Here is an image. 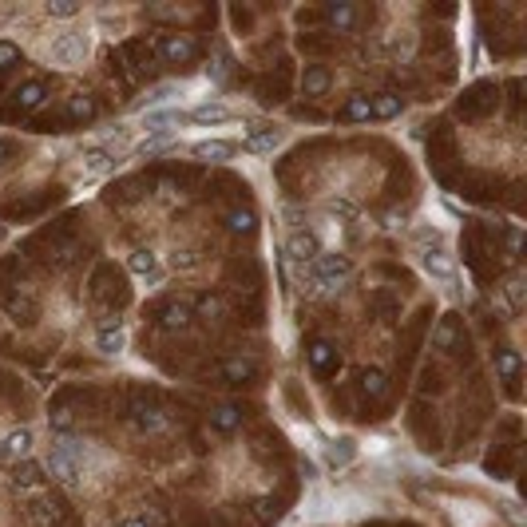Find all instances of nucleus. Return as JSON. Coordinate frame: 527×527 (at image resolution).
Listing matches in <instances>:
<instances>
[{
    "instance_id": "a19ab883",
    "label": "nucleus",
    "mask_w": 527,
    "mask_h": 527,
    "mask_svg": "<svg viewBox=\"0 0 527 527\" xmlns=\"http://www.w3.org/2000/svg\"><path fill=\"white\" fill-rule=\"evenodd\" d=\"M16 60H21V48L8 44V40H0V68H12Z\"/></svg>"
},
{
    "instance_id": "dca6fc26",
    "label": "nucleus",
    "mask_w": 527,
    "mask_h": 527,
    "mask_svg": "<svg viewBox=\"0 0 527 527\" xmlns=\"http://www.w3.org/2000/svg\"><path fill=\"white\" fill-rule=\"evenodd\" d=\"M190 151H195L199 159H207V163H230L234 155H238V147L226 143V139H202V143H195Z\"/></svg>"
},
{
    "instance_id": "f704fd0d",
    "label": "nucleus",
    "mask_w": 527,
    "mask_h": 527,
    "mask_svg": "<svg viewBox=\"0 0 527 527\" xmlns=\"http://www.w3.org/2000/svg\"><path fill=\"white\" fill-rule=\"evenodd\" d=\"M254 511H258V519H266V523H270V519L282 516V499L278 496H262L258 504H254Z\"/></svg>"
},
{
    "instance_id": "4be33fe9",
    "label": "nucleus",
    "mask_w": 527,
    "mask_h": 527,
    "mask_svg": "<svg viewBox=\"0 0 527 527\" xmlns=\"http://www.w3.org/2000/svg\"><path fill=\"white\" fill-rule=\"evenodd\" d=\"M325 21H329V28H337V32H353V24H357V8L345 4V0H337V4H329V8H325Z\"/></svg>"
},
{
    "instance_id": "2eb2a0df",
    "label": "nucleus",
    "mask_w": 527,
    "mask_h": 527,
    "mask_svg": "<svg viewBox=\"0 0 527 527\" xmlns=\"http://www.w3.org/2000/svg\"><path fill=\"white\" fill-rule=\"evenodd\" d=\"M123 345H127V333H123L120 321H108V325H100V333H95V349H100L103 357H120Z\"/></svg>"
},
{
    "instance_id": "f03ea898",
    "label": "nucleus",
    "mask_w": 527,
    "mask_h": 527,
    "mask_svg": "<svg viewBox=\"0 0 527 527\" xmlns=\"http://www.w3.org/2000/svg\"><path fill=\"white\" fill-rule=\"evenodd\" d=\"M91 52V32H64L48 44V60L60 64V68H76V64L88 60Z\"/></svg>"
},
{
    "instance_id": "bb28decb",
    "label": "nucleus",
    "mask_w": 527,
    "mask_h": 527,
    "mask_svg": "<svg viewBox=\"0 0 527 527\" xmlns=\"http://www.w3.org/2000/svg\"><path fill=\"white\" fill-rule=\"evenodd\" d=\"M222 373H226L230 381H250L254 377V373H258V365H254V361H246V357H234V361H226V365H222Z\"/></svg>"
},
{
    "instance_id": "de8ad7c7",
    "label": "nucleus",
    "mask_w": 527,
    "mask_h": 527,
    "mask_svg": "<svg viewBox=\"0 0 527 527\" xmlns=\"http://www.w3.org/2000/svg\"><path fill=\"white\" fill-rule=\"evenodd\" d=\"M8 155H12V147H8V143H0V163L8 159Z\"/></svg>"
},
{
    "instance_id": "9b49d317",
    "label": "nucleus",
    "mask_w": 527,
    "mask_h": 527,
    "mask_svg": "<svg viewBox=\"0 0 527 527\" xmlns=\"http://www.w3.org/2000/svg\"><path fill=\"white\" fill-rule=\"evenodd\" d=\"M226 120H234V111H230L226 103H219V100H202V103H195L190 111H183V123H202V127H210V123H226Z\"/></svg>"
},
{
    "instance_id": "a18cd8bd",
    "label": "nucleus",
    "mask_w": 527,
    "mask_h": 527,
    "mask_svg": "<svg viewBox=\"0 0 527 527\" xmlns=\"http://www.w3.org/2000/svg\"><path fill=\"white\" fill-rule=\"evenodd\" d=\"M452 341H456V333H452V325H440V329H436V345H440V349H448V345H452Z\"/></svg>"
},
{
    "instance_id": "4468645a",
    "label": "nucleus",
    "mask_w": 527,
    "mask_h": 527,
    "mask_svg": "<svg viewBox=\"0 0 527 527\" xmlns=\"http://www.w3.org/2000/svg\"><path fill=\"white\" fill-rule=\"evenodd\" d=\"M44 464L40 460H21V464H12V487H21V492H32V487H40L44 484Z\"/></svg>"
},
{
    "instance_id": "6ab92c4d",
    "label": "nucleus",
    "mask_w": 527,
    "mask_h": 527,
    "mask_svg": "<svg viewBox=\"0 0 527 527\" xmlns=\"http://www.w3.org/2000/svg\"><path fill=\"white\" fill-rule=\"evenodd\" d=\"M175 147H179V135H175V131H155V135H147V139L135 147V155L147 159V155H163V151H175Z\"/></svg>"
},
{
    "instance_id": "473e14b6",
    "label": "nucleus",
    "mask_w": 527,
    "mask_h": 527,
    "mask_svg": "<svg viewBox=\"0 0 527 527\" xmlns=\"http://www.w3.org/2000/svg\"><path fill=\"white\" fill-rule=\"evenodd\" d=\"M28 519H32V523H40V527H48L52 519H56V507H52L48 499H32V504H28Z\"/></svg>"
},
{
    "instance_id": "79ce46f5",
    "label": "nucleus",
    "mask_w": 527,
    "mask_h": 527,
    "mask_svg": "<svg viewBox=\"0 0 527 527\" xmlns=\"http://www.w3.org/2000/svg\"><path fill=\"white\" fill-rule=\"evenodd\" d=\"M226 68H230V60H226V56H219V60L207 68V80H210V83H219L222 76H226Z\"/></svg>"
},
{
    "instance_id": "ea45409f",
    "label": "nucleus",
    "mask_w": 527,
    "mask_h": 527,
    "mask_svg": "<svg viewBox=\"0 0 527 527\" xmlns=\"http://www.w3.org/2000/svg\"><path fill=\"white\" fill-rule=\"evenodd\" d=\"M190 266H199V254H195V250H175V254H170V270H190Z\"/></svg>"
},
{
    "instance_id": "39448f33",
    "label": "nucleus",
    "mask_w": 527,
    "mask_h": 527,
    "mask_svg": "<svg viewBox=\"0 0 527 527\" xmlns=\"http://www.w3.org/2000/svg\"><path fill=\"white\" fill-rule=\"evenodd\" d=\"M44 476H52L56 484H64V487H68V492H80V487H83V476H88V472H83V468L76 464V460L60 456V452H52V456H48V464H44Z\"/></svg>"
},
{
    "instance_id": "b1692460",
    "label": "nucleus",
    "mask_w": 527,
    "mask_h": 527,
    "mask_svg": "<svg viewBox=\"0 0 527 527\" xmlns=\"http://www.w3.org/2000/svg\"><path fill=\"white\" fill-rule=\"evenodd\" d=\"M131 420H135V428H139V432H159V428H167V417H163L159 408H143V405H135Z\"/></svg>"
},
{
    "instance_id": "7c9ffc66",
    "label": "nucleus",
    "mask_w": 527,
    "mask_h": 527,
    "mask_svg": "<svg viewBox=\"0 0 527 527\" xmlns=\"http://www.w3.org/2000/svg\"><path fill=\"white\" fill-rule=\"evenodd\" d=\"M195 309V318H207V321H219L222 313H226V306H222V298H199V306H190Z\"/></svg>"
},
{
    "instance_id": "7ed1b4c3",
    "label": "nucleus",
    "mask_w": 527,
    "mask_h": 527,
    "mask_svg": "<svg viewBox=\"0 0 527 527\" xmlns=\"http://www.w3.org/2000/svg\"><path fill=\"white\" fill-rule=\"evenodd\" d=\"M318 254H321V242H318V234H313V230H301V226L294 230V234L286 238V246H282V258H286L294 270L309 266V262L318 258Z\"/></svg>"
},
{
    "instance_id": "9d476101",
    "label": "nucleus",
    "mask_w": 527,
    "mask_h": 527,
    "mask_svg": "<svg viewBox=\"0 0 527 527\" xmlns=\"http://www.w3.org/2000/svg\"><path fill=\"white\" fill-rule=\"evenodd\" d=\"M32 428H12L8 436L0 440V460H8V464H21V460L32 456Z\"/></svg>"
},
{
    "instance_id": "c85d7f7f",
    "label": "nucleus",
    "mask_w": 527,
    "mask_h": 527,
    "mask_svg": "<svg viewBox=\"0 0 527 527\" xmlns=\"http://www.w3.org/2000/svg\"><path fill=\"white\" fill-rule=\"evenodd\" d=\"M254 210H230L226 214V230L230 234H250V230H254Z\"/></svg>"
},
{
    "instance_id": "1a4fd4ad",
    "label": "nucleus",
    "mask_w": 527,
    "mask_h": 527,
    "mask_svg": "<svg viewBox=\"0 0 527 527\" xmlns=\"http://www.w3.org/2000/svg\"><path fill=\"white\" fill-rule=\"evenodd\" d=\"M127 270L139 282H147V286H159V282H163V266H159V254H155V250H131V254H127Z\"/></svg>"
},
{
    "instance_id": "f3484780",
    "label": "nucleus",
    "mask_w": 527,
    "mask_h": 527,
    "mask_svg": "<svg viewBox=\"0 0 527 527\" xmlns=\"http://www.w3.org/2000/svg\"><path fill=\"white\" fill-rule=\"evenodd\" d=\"M329 83H333V76H329L325 64H309V68L301 71V91H306V95H325Z\"/></svg>"
},
{
    "instance_id": "c03bdc74",
    "label": "nucleus",
    "mask_w": 527,
    "mask_h": 527,
    "mask_svg": "<svg viewBox=\"0 0 527 527\" xmlns=\"http://www.w3.org/2000/svg\"><path fill=\"white\" fill-rule=\"evenodd\" d=\"M381 226H385V230H400V226H405V214H397V210H388L385 219H381Z\"/></svg>"
},
{
    "instance_id": "a211bd4d",
    "label": "nucleus",
    "mask_w": 527,
    "mask_h": 527,
    "mask_svg": "<svg viewBox=\"0 0 527 527\" xmlns=\"http://www.w3.org/2000/svg\"><path fill=\"white\" fill-rule=\"evenodd\" d=\"M175 95H183V83H155L135 108H139V111H155V108H163V103H175Z\"/></svg>"
},
{
    "instance_id": "6e6552de",
    "label": "nucleus",
    "mask_w": 527,
    "mask_h": 527,
    "mask_svg": "<svg viewBox=\"0 0 527 527\" xmlns=\"http://www.w3.org/2000/svg\"><path fill=\"white\" fill-rule=\"evenodd\" d=\"M155 52H159V60L163 64H187V60H195V40L190 36H175V32H167V36H159L155 40Z\"/></svg>"
},
{
    "instance_id": "4c0bfd02",
    "label": "nucleus",
    "mask_w": 527,
    "mask_h": 527,
    "mask_svg": "<svg viewBox=\"0 0 527 527\" xmlns=\"http://www.w3.org/2000/svg\"><path fill=\"white\" fill-rule=\"evenodd\" d=\"M361 388H365L369 397H381V393H385V373H377V369H369L365 377H361Z\"/></svg>"
},
{
    "instance_id": "72a5a7b5",
    "label": "nucleus",
    "mask_w": 527,
    "mask_h": 527,
    "mask_svg": "<svg viewBox=\"0 0 527 527\" xmlns=\"http://www.w3.org/2000/svg\"><path fill=\"white\" fill-rule=\"evenodd\" d=\"M496 373H499V377H507V381L519 373V353H516V349H504V353L496 357Z\"/></svg>"
},
{
    "instance_id": "aec40b11",
    "label": "nucleus",
    "mask_w": 527,
    "mask_h": 527,
    "mask_svg": "<svg viewBox=\"0 0 527 527\" xmlns=\"http://www.w3.org/2000/svg\"><path fill=\"white\" fill-rule=\"evenodd\" d=\"M369 108H373L377 120H397L400 111H405V100H400L397 91H377V95L369 100Z\"/></svg>"
},
{
    "instance_id": "393cba45",
    "label": "nucleus",
    "mask_w": 527,
    "mask_h": 527,
    "mask_svg": "<svg viewBox=\"0 0 527 527\" xmlns=\"http://www.w3.org/2000/svg\"><path fill=\"white\" fill-rule=\"evenodd\" d=\"M373 115V108H369V95H353V100L345 103V108L337 111V120H349V123H361Z\"/></svg>"
},
{
    "instance_id": "ddd939ff",
    "label": "nucleus",
    "mask_w": 527,
    "mask_h": 527,
    "mask_svg": "<svg viewBox=\"0 0 527 527\" xmlns=\"http://www.w3.org/2000/svg\"><path fill=\"white\" fill-rule=\"evenodd\" d=\"M353 460H357V440L353 436H337V440L325 444V468L329 472H337V468L353 464Z\"/></svg>"
},
{
    "instance_id": "c756f323",
    "label": "nucleus",
    "mask_w": 527,
    "mask_h": 527,
    "mask_svg": "<svg viewBox=\"0 0 527 527\" xmlns=\"http://www.w3.org/2000/svg\"><path fill=\"white\" fill-rule=\"evenodd\" d=\"M504 306H507V313H519V306H523V278L504 282Z\"/></svg>"
},
{
    "instance_id": "a878e982",
    "label": "nucleus",
    "mask_w": 527,
    "mask_h": 527,
    "mask_svg": "<svg viewBox=\"0 0 527 527\" xmlns=\"http://www.w3.org/2000/svg\"><path fill=\"white\" fill-rule=\"evenodd\" d=\"M44 95H48V91H44V83H40V80H32V83H24V88L16 91V100H21V108H24V111H32V108H40V103H44Z\"/></svg>"
},
{
    "instance_id": "f257e3e1",
    "label": "nucleus",
    "mask_w": 527,
    "mask_h": 527,
    "mask_svg": "<svg viewBox=\"0 0 527 527\" xmlns=\"http://www.w3.org/2000/svg\"><path fill=\"white\" fill-rule=\"evenodd\" d=\"M309 274L321 282V289H337L345 286L349 278H353V262H349V254H337V250H321L318 258L309 262Z\"/></svg>"
},
{
    "instance_id": "0eeeda50",
    "label": "nucleus",
    "mask_w": 527,
    "mask_h": 527,
    "mask_svg": "<svg viewBox=\"0 0 527 527\" xmlns=\"http://www.w3.org/2000/svg\"><path fill=\"white\" fill-rule=\"evenodd\" d=\"M120 151H111V147H88L80 155V170L88 175V179H100V175H111V170L120 167Z\"/></svg>"
},
{
    "instance_id": "2f4dec72",
    "label": "nucleus",
    "mask_w": 527,
    "mask_h": 527,
    "mask_svg": "<svg viewBox=\"0 0 527 527\" xmlns=\"http://www.w3.org/2000/svg\"><path fill=\"white\" fill-rule=\"evenodd\" d=\"M52 21H71V16H80V4L76 0H48V8H44Z\"/></svg>"
},
{
    "instance_id": "5701e85b",
    "label": "nucleus",
    "mask_w": 527,
    "mask_h": 527,
    "mask_svg": "<svg viewBox=\"0 0 527 527\" xmlns=\"http://www.w3.org/2000/svg\"><path fill=\"white\" fill-rule=\"evenodd\" d=\"M210 428H214V432H234V428H242V408L238 405H219L210 412Z\"/></svg>"
},
{
    "instance_id": "58836bf2",
    "label": "nucleus",
    "mask_w": 527,
    "mask_h": 527,
    "mask_svg": "<svg viewBox=\"0 0 527 527\" xmlns=\"http://www.w3.org/2000/svg\"><path fill=\"white\" fill-rule=\"evenodd\" d=\"M309 361H313V369H325L329 361H333V345H325V341H318V345L309 349Z\"/></svg>"
},
{
    "instance_id": "49530a36",
    "label": "nucleus",
    "mask_w": 527,
    "mask_h": 527,
    "mask_svg": "<svg viewBox=\"0 0 527 527\" xmlns=\"http://www.w3.org/2000/svg\"><path fill=\"white\" fill-rule=\"evenodd\" d=\"M120 527H151L147 519H127V523H120Z\"/></svg>"
},
{
    "instance_id": "c9c22d12",
    "label": "nucleus",
    "mask_w": 527,
    "mask_h": 527,
    "mask_svg": "<svg viewBox=\"0 0 527 527\" xmlns=\"http://www.w3.org/2000/svg\"><path fill=\"white\" fill-rule=\"evenodd\" d=\"M329 214H333V219L353 222V219H357V202H353V199H329Z\"/></svg>"
},
{
    "instance_id": "e433bc0d",
    "label": "nucleus",
    "mask_w": 527,
    "mask_h": 527,
    "mask_svg": "<svg viewBox=\"0 0 527 527\" xmlns=\"http://www.w3.org/2000/svg\"><path fill=\"white\" fill-rule=\"evenodd\" d=\"M71 428H76L71 412L68 408H56V412H52V432H56V436H71Z\"/></svg>"
},
{
    "instance_id": "f8f14e48",
    "label": "nucleus",
    "mask_w": 527,
    "mask_h": 527,
    "mask_svg": "<svg viewBox=\"0 0 527 527\" xmlns=\"http://www.w3.org/2000/svg\"><path fill=\"white\" fill-rule=\"evenodd\" d=\"M139 127L147 131V135H155V131H175V127H183V108H155V111H143Z\"/></svg>"
},
{
    "instance_id": "20e7f679",
    "label": "nucleus",
    "mask_w": 527,
    "mask_h": 527,
    "mask_svg": "<svg viewBox=\"0 0 527 527\" xmlns=\"http://www.w3.org/2000/svg\"><path fill=\"white\" fill-rule=\"evenodd\" d=\"M420 270H424L432 282H440V286H456V262H452V254H448L444 246L420 250Z\"/></svg>"
},
{
    "instance_id": "37998d69",
    "label": "nucleus",
    "mask_w": 527,
    "mask_h": 527,
    "mask_svg": "<svg viewBox=\"0 0 527 527\" xmlns=\"http://www.w3.org/2000/svg\"><path fill=\"white\" fill-rule=\"evenodd\" d=\"M504 516L511 519L516 527H523V511H519V504H516V499H507V504H504Z\"/></svg>"
},
{
    "instance_id": "cd10ccee",
    "label": "nucleus",
    "mask_w": 527,
    "mask_h": 527,
    "mask_svg": "<svg viewBox=\"0 0 527 527\" xmlns=\"http://www.w3.org/2000/svg\"><path fill=\"white\" fill-rule=\"evenodd\" d=\"M68 115L71 120H91V115H95V100L83 95V91H76V95L68 100Z\"/></svg>"
},
{
    "instance_id": "412c9836",
    "label": "nucleus",
    "mask_w": 527,
    "mask_h": 527,
    "mask_svg": "<svg viewBox=\"0 0 527 527\" xmlns=\"http://www.w3.org/2000/svg\"><path fill=\"white\" fill-rule=\"evenodd\" d=\"M190 318H195L190 301H170V306H163L159 325H163V329H187V325H190Z\"/></svg>"
},
{
    "instance_id": "423d86ee",
    "label": "nucleus",
    "mask_w": 527,
    "mask_h": 527,
    "mask_svg": "<svg viewBox=\"0 0 527 527\" xmlns=\"http://www.w3.org/2000/svg\"><path fill=\"white\" fill-rule=\"evenodd\" d=\"M282 143H286V131L270 127V123H254V127L246 131V139H242V151H246V155H270V151H278Z\"/></svg>"
}]
</instances>
